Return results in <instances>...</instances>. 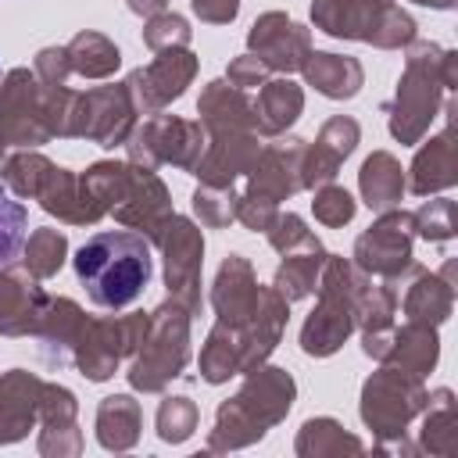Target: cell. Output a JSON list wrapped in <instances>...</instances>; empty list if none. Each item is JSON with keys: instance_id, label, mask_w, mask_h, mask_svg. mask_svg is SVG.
<instances>
[{"instance_id": "2", "label": "cell", "mask_w": 458, "mask_h": 458, "mask_svg": "<svg viewBox=\"0 0 458 458\" xmlns=\"http://www.w3.org/2000/svg\"><path fill=\"white\" fill-rule=\"evenodd\" d=\"M25 243V208L0 186V268L21 254Z\"/></svg>"}, {"instance_id": "1", "label": "cell", "mask_w": 458, "mask_h": 458, "mask_svg": "<svg viewBox=\"0 0 458 458\" xmlns=\"http://www.w3.org/2000/svg\"><path fill=\"white\" fill-rule=\"evenodd\" d=\"M150 243L129 229H107L89 236L75 250V276L97 308H129L150 283Z\"/></svg>"}]
</instances>
